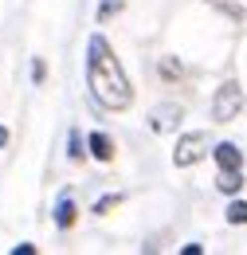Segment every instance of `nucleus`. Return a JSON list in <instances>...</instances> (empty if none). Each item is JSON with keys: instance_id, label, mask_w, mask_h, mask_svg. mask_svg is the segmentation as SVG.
I'll return each instance as SVG.
<instances>
[{"instance_id": "f257e3e1", "label": "nucleus", "mask_w": 247, "mask_h": 255, "mask_svg": "<svg viewBox=\"0 0 247 255\" xmlns=\"http://www.w3.org/2000/svg\"><path fill=\"white\" fill-rule=\"evenodd\" d=\"M87 87H91L94 102L106 110H125L133 102L129 79L102 35H91V43H87Z\"/></svg>"}, {"instance_id": "f03ea898", "label": "nucleus", "mask_w": 247, "mask_h": 255, "mask_svg": "<svg viewBox=\"0 0 247 255\" xmlns=\"http://www.w3.org/2000/svg\"><path fill=\"white\" fill-rule=\"evenodd\" d=\"M240 110H244V91H240L236 79H228L216 91V98H212V118H216V122H232Z\"/></svg>"}, {"instance_id": "7ed1b4c3", "label": "nucleus", "mask_w": 247, "mask_h": 255, "mask_svg": "<svg viewBox=\"0 0 247 255\" xmlns=\"http://www.w3.org/2000/svg\"><path fill=\"white\" fill-rule=\"evenodd\" d=\"M204 153H208V137H204V133H185V137L177 141V149H173V165H177V169H188V165H196Z\"/></svg>"}, {"instance_id": "20e7f679", "label": "nucleus", "mask_w": 247, "mask_h": 255, "mask_svg": "<svg viewBox=\"0 0 247 255\" xmlns=\"http://www.w3.org/2000/svg\"><path fill=\"white\" fill-rule=\"evenodd\" d=\"M181 114H185V110H181L177 102H165V106H157L153 114H149V129H153V133H169V129L181 126Z\"/></svg>"}, {"instance_id": "39448f33", "label": "nucleus", "mask_w": 247, "mask_h": 255, "mask_svg": "<svg viewBox=\"0 0 247 255\" xmlns=\"http://www.w3.org/2000/svg\"><path fill=\"white\" fill-rule=\"evenodd\" d=\"M212 157H216L220 169H244V153H240L232 141H220L216 149H212Z\"/></svg>"}, {"instance_id": "423d86ee", "label": "nucleus", "mask_w": 247, "mask_h": 255, "mask_svg": "<svg viewBox=\"0 0 247 255\" xmlns=\"http://www.w3.org/2000/svg\"><path fill=\"white\" fill-rule=\"evenodd\" d=\"M87 145H91V153L98 161H114V141H110L106 133H91V137H87Z\"/></svg>"}, {"instance_id": "0eeeda50", "label": "nucleus", "mask_w": 247, "mask_h": 255, "mask_svg": "<svg viewBox=\"0 0 247 255\" xmlns=\"http://www.w3.org/2000/svg\"><path fill=\"white\" fill-rule=\"evenodd\" d=\"M75 220H79V208H75L71 196H63L59 204H55V224H59V228H71Z\"/></svg>"}, {"instance_id": "6e6552de", "label": "nucleus", "mask_w": 247, "mask_h": 255, "mask_svg": "<svg viewBox=\"0 0 247 255\" xmlns=\"http://www.w3.org/2000/svg\"><path fill=\"white\" fill-rule=\"evenodd\" d=\"M220 192H228V196H232V192H240L244 189V177H240V169H220Z\"/></svg>"}, {"instance_id": "1a4fd4ad", "label": "nucleus", "mask_w": 247, "mask_h": 255, "mask_svg": "<svg viewBox=\"0 0 247 255\" xmlns=\"http://www.w3.org/2000/svg\"><path fill=\"white\" fill-rule=\"evenodd\" d=\"M122 4L125 0H102V4H98V24H110V20L122 12Z\"/></svg>"}, {"instance_id": "9d476101", "label": "nucleus", "mask_w": 247, "mask_h": 255, "mask_svg": "<svg viewBox=\"0 0 247 255\" xmlns=\"http://www.w3.org/2000/svg\"><path fill=\"white\" fill-rule=\"evenodd\" d=\"M228 224H247V200H232L228 204Z\"/></svg>"}, {"instance_id": "9b49d317", "label": "nucleus", "mask_w": 247, "mask_h": 255, "mask_svg": "<svg viewBox=\"0 0 247 255\" xmlns=\"http://www.w3.org/2000/svg\"><path fill=\"white\" fill-rule=\"evenodd\" d=\"M118 200H122V196H118V192H110V196H102V200L94 204V212H98V216H106L110 208H118Z\"/></svg>"}, {"instance_id": "f8f14e48", "label": "nucleus", "mask_w": 247, "mask_h": 255, "mask_svg": "<svg viewBox=\"0 0 247 255\" xmlns=\"http://www.w3.org/2000/svg\"><path fill=\"white\" fill-rule=\"evenodd\" d=\"M161 75L165 79H181V63L177 59H161Z\"/></svg>"}, {"instance_id": "ddd939ff", "label": "nucleus", "mask_w": 247, "mask_h": 255, "mask_svg": "<svg viewBox=\"0 0 247 255\" xmlns=\"http://www.w3.org/2000/svg\"><path fill=\"white\" fill-rule=\"evenodd\" d=\"M67 153H71V161L83 157V141H79V129H71V149H67Z\"/></svg>"}, {"instance_id": "4468645a", "label": "nucleus", "mask_w": 247, "mask_h": 255, "mask_svg": "<svg viewBox=\"0 0 247 255\" xmlns=\"http://www.w3.org/2000/svg\"><path fill=\"white\" fill-rule=\"evenodd\" d=\"M31 79H35V83H43V59H35V63H31Z\"/></svg>"}, {"instance_id": "2eb2a0df", "label": "nucleus", "mask_w": 247, "mask_h": 255, "mask_svg": "<svg viewBox=\"0 0 247 255\" xmlns=\"http://www.w3.org/2000/svg\"><path fill=\"white\" fill-rule=\"evenodd\" d=\"M12 255H35V248H31V244H16V248H12Z\"/></svg>"}, {"instance_id": "dca6fc26", "label": "nucleus", "mask_w": 247, "mask_h": 255, "mask_svg": "<svg viewBox=\"0 0 247 255\" xmlns=\"http://www.w3.org/2000/svg\"><path fill=\"white\" fill-rule=\"evenodd\" d=\"M4 145H8V129L0 126V149H4Z\"/></svg>"}]
</instances>
